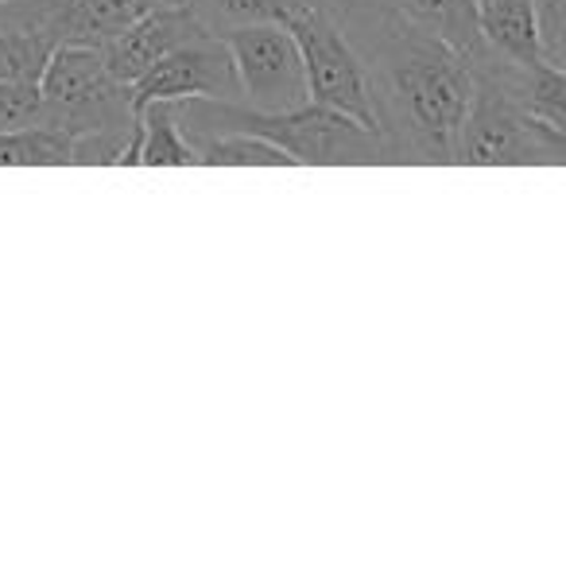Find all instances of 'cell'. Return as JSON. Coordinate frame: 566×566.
<instances>
[{"label": "cell", "mask_w": 566, "mask_h": 566, "mask_svg": "<svg viewBox=\"0 0 566 566\" xmlns=\"http://www.w3.org/2000/svg\"><path fill=\"white\" fill-rule=\"evenodd\" d=\"M396 17L423 28L427 35L454 48L465 63H478L485 55V40L478 28V0H385Z\"/></svg>", "instance_id": "7c38bea8"}, {"label": "cell", "mask_w": 566, "mask_h": 566, "mask_svg": "<svg viewBox=\"0 0 566 566\" xmlns=\"http://www.w3.org/2000/svg\"><path fill=\"white\" fill-rule=\"evenodd\" d=\"M473 78L493 86L504 102H512L516 109H524L527 117L547 120V125L563 128L566 133V66L555 63H512V59H501L485 48V55L470 66Z\"/></svg>", "instance_id": "9c48e42d"}, {"label": "cell", "mask_w": 566, "mask_h": 566, "mask_svg": "<svg viewBox=\"0 0 566 566\" xmlns=\"http://www.w3.org/2000/svg\"><path fill=\"white\" fill-rule=\"evenodd\" d=\"M0 4H9V0H0Z\"/></svg>", "instance_id": "7402d4cb"}, {"label": "cell", "mask_w": 566, "mask_h": 566, "mask_svg": "<svg viewBox=\"0 0 566 566\" xmlns=\"http://www.w3.org/2000/svg\"><path fill=\"white\" fill-rule=\"evenodd\" d=\"M198 167V151L179 125L175 102H151L136 117V133L125 144L117 167Z\"/></svg>", "instance_id": "8fae6325"}, {"label": "cell", "mask_w": 566, "mask_h": 566, "mask_svg": "<svg viewBox=\"0 0 566 566\" xmlns=\"http://www.w3.org/2000/svg\"><path fill=\"white\" fill-rule=\"evenodd\" d=\"M0 167H78V140L51 125L0 133Z\"/></svg>", "instance_id": "9a60e30c"}, {"label": "cell", "mask_w": 566, "mask_h": 566, "mask_svg": "<svg viewBox=\"0 0 566 566\" xmlns=\"http://www.w3.org/2000/svg\"><path fill=\"white\" fill-rule=\"evenodd\" d=\"M307 4H315V9H323L326 17L334 20V24L346 32L349 43H357L365 32H369L373 24H377V17L388 9L385 0H307Z\"/></svg>", "instance_id": "d6986e66"}, {"label": "cell", "mask_w": 566, "mask_h": 566, "mask_svg": "<svg viewBox=\"0 0 566 566\" xmlns=\"http://www.w3.org/2000/svg\"><path fill=\"white\" fill-rule=\"evenodd\" d=\"M43 125V97L35 82H0V133Z\"/></svg>", "instance_id": "ac0fdd59"}, {"label": "cell", "mask_w": 566, "mask_h": 566, "mask_svg": "<svg viewBox=\"0 0 566 566\" xmlns=\"http://www.w3.org/2000/svg\"><path fill=\"white\" fill-rule=\"evenodd\" d=\"M566 133L527 117L493 86L473 78V97L454 136V167H563Z\"/></svg>", "instance_id": "277c9868"}, {"label": "cell", "mask_w": 566, "mask_h": 566, "mask_svg": "<svg viewBox=\"0 0 566 566\" xmlns=\"http://www.w3.org/2000/svg\"><path fill=\"white\" fill-rule=\"evenodd\" d=\"M198 167H295L292 156L275 144H268L264 136L252 133H213L195 140Z\"/></svg>", "instance_id": "2e32d148"}, {"label": "cell", "mask_w": 566, "mask_h": 566, "mask_svg": "<svg viewBox=\"0 0 566 566\" xmlns=\"http://www.w3.org/2000/svg\"><path fill=\"white\" fill-rule=\"evenodd\" d=\"M547 63L566 66V0H532Z\"/></svg>", "instance_id": "ffe728a7"}, {"label": "cell", "mask_w": 566, "mask_h": 566, "mask_svg": "<svg viewBox=\"0 0 566 566\" xmlns=\"http://www.w3.org/2000/svg\"><path fill=\"white\" fill-rule=\"evenodd\" d=\"M55 43L35 20L28 0L0 4V82H35Z\"/></svg>", "instance_id": "5bb4252c"}, {"label": "cell", "mask_w": 566, "mask_h": 566, "mask_svg": "<svg viewBox=\"0 0 566 566\" xmlns=\"http://www.w3.org/2000/svg\"><path fill=\"white\" fill-rule=\"evenodd\" d=\"M128 97H133V117H140V109L151 102H187V97L241 102V82H237L226 40L213 32H202L182 43V48L167 51L159 63H151L128 86Z\"/></svg>", "instance_id": "52a82bcc"}, {"label": "cell", "mask_w": 566, "mask_h": 566, "mask_svg": "<svg viewBox=\"0 0 566 566\" xmlns=\"http://www.w3.org/2000/svg\"><path fill=\"white\" fill-rule=\"evenodd\" d=\"M43 125L78 140V167H117L125 144L133 140V97L105 66L97 48H55L40 78Z\"/></svg>", "instance_id": "3957f363"}, {"label": "cell", "mask_w": 566, "mask_h": 566, "mask_svg": "<svg viewBox=\"0 0 566 566\" xmlns=\"http://www.w3.org/2000/svg\"><path fill=\"white\" fill-rule=\"evenodd\" d=\"M478 28L493 55L512 59V63H543L547 59L532 0H478Z\"/></svg>", "instance_id": "4fadbf2b"}, {"label": "cell", "mask_w": 566, "mask_h": 566, "mask_svg": "<svg viewBox=\"0 0 566 566\" xmlns=\"http://www.w3.org/2000/svg\"><path fill=\"white\" fill-rule=\"evenodd\" d=\"M144 9H195V0H144Z\"/></svg>", "instance_id": "44dd1931"}, {"label": "cell", "mask_w": 566, "mask_h": 566, "mask_svg": "<svg viewBox=\"0 0 566 566\" xmlns=\"http://www.w3.org/2000/svg\"><path fill=\"white\" fill-rule=\"evenodd\" d=\"M373 74L392 164L454 167V136L473 97V71L454 48L385 9L354 43Z\"/></svg>", "instance_id": "6da1fadb"}, {"label": "cell", "mask_w": 566, "mask_h": 566, "mask_svg": "<svg viewBox=\"0 0 566 566\" xmlns=\"http://www.w3.org/2000/svg\"><path fill=\"white\" fill-rule=\"evenodd\" d=\"M55 48H102L144 12V0H28Z\"/></svg>", "instance_id": "30bf717a"}, {"label": "cell", "mask_w": 566, "mask_h": 566, "mask_svg": "<svg viewBox=\"0 0 566 566\" xmlns=\"http://www.w3.org/2000/svg\"><path fill=\"white\" fill-rule=\"evenodd\" d=\"M241 82V105L249 109H292L307 102V78L295 35L280 20H260L221 32Z\"/></svg>", "instance_id": "8992f818"}, {"label": "cell", "mask_w": 566, "mask_h": 566, "mask_svg": "<svg viewBox=\"0 0 566 566\" xmlns=\"http://www.w3.org/2000/svg\"><path fill=\"white\" fill-rule=\"evenodd\" d=\"M283 28L295 35V48L303 59V78H307V97L318 105H331L338 113H349L365 128L380 133V109L373 74L365 66L361 51L346 40L338 24L323 9L303 0L300 9L287 12Z\"/></svg>", "instance_id": "5b68a950"}, {"label": "cell", "mask_w": 566, "mask_h": 566, "mask_svg": "<svg viewBox=\"0 0 566 566\" xmlns=\"http://www.w3.org/2000/svg\"><path fill=\"white\" fill-rule=\"evenodd\" d=\"M210 32L198 20L195 9H144L125 32H117L109 43H102V59L109 66V74L125 86H133L151 63L167 55V51L182 48L195 35Z\"/></svg>", "instance_id": "ba28073f"}, {"label": "cell", "mask_w": 566, "mask_h": 566, "mask_svg": "<svg viewBox=\"0 0 566 566\" xmlns=\"http://www.w3.org/2000/svg\"><path fill=\"white\" fill-rule=\"evenodd\" d=\"M303 0H195V12L213 35L260 20H287V12L300 9Z\"/></svg>", "instance_id": "e0dca14e"}, {"label": "cell", "mask_w": 566, "mask_h": 566, "mask_svg": "<svg viewBox=\"0 0 566 566\" xmlns=\"http://www.w3.org/2000/svg\"><path fill=\"white\" fill-rule=\"evenodd\" d=\"M187 140H202L213 133H252L283 148L295 167H392L385 136L365 128L349 113L331 105L303 102L292 109H249L241 102H213V97H187L175 102Z\"/></svg>", "instance_id": "7a4b0ae2"}]
</instances>
